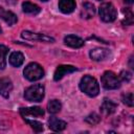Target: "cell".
<instances>
[{
  "label": "cell",
  "mask_w": 134,
  "mask_h": 134,
  "mask_svg": "<svg viewBox=\"0 0 134 134\" xmlns=\"http://www.w3.org/2000/svg\"><path fill=\"white\" fill-rule=\"evenodd\" d=\"M95 14V7L92 3L90 2H85L82 5V10H81V17L84 19H90L94 16Z\"/></svg>",
  "instance_id": "obj_15"
},
{
  "label": "cell",
  "mask_w": 134,
  "mask_h": 134,
  "mask_svg": "<svg viewBox=\"0 0 134 134\" xmlns=\"http://www.w3.org/2000/svg\"><path fill=\"white\" fill-rule=\"evenodd\" d=\"M89 55L93 61H103L110 55V51L106 48L97 47V48L91 49L89 52Z\"/></svg>",
  "instance_id": "obj_8"
},
{
  "label": "cell",
  "mask_w": 134,
  "mask_h": 134,
  "mask_svg": "<svg viewBox=\"0 0 134 134\" xmlns=\"http://www.w3.org/2000/svg\"><path fill=\"white\" fill-rule=\"evenodd\" d=\"M100 82L104 88L108 90L117 89L120 87V80L119 77L112 71H105L100 77Z\"/></svg>",
  "instance_id": "obj_5"
},
{
  "label": "cell",
  "mask_w": 134,
  "mask_h": 134,
  "mask_svg": "<svg viewBox=\"0 0 134 134\" xmlns=\"http://www.w3.org/2000/svg\"><path fill=\"white\" fill-rule=\"evenodd\" d=\"M61 109H62V104L58 99H51L47 104V110L50 114H55V113L60 112Z\"/></svg>",
  "instance_id": "obj_19"
},
{
  "label": "cell",
  "mask_w": 134,
  "mask_h": 134,
  "mask_svg": "<svg viewBox=\"0 0 134 134\" xmlns=\"http://www.w3.org/2000/svg\"><path fill=\"white\" fill-rule=\"evenodd\" d=\"M116 108H117V105L114 102H112L111 99L105 98L103 104H102V106H100V111L105 115H110V114L115 112Z\"/></svg>",
  "instance_id": "obj_14"
},
{
  "label": "cell",
  "mask_w": 134,
  "mask_h": 134,
  "mask_svg": "<svg viewBox=\"0 0 134 134\" xmlns=\"http://www.w3.org/2000/svg\"><path fill=\"white\" fill-rule=\"evenodd\" d=\"M80 89L87 95L94 97L99 92V86L97 81L91 75H84L80 81Z\"/></svg>",
  "instance_id": "obj_1"
},
{
  "label": "cell",
  "mask_w": 134,
  "mask_h": 134,
  "mask_svg": "<svg viewBox=\"0 0 134 134\" xmlns=\"http://www.w3.org/2000/svg\"><path fill=\"white\" fill-rule=\"evenodd\" d=\"M118 77H119V80L122 81V82H129V81L132 79V73L129 72V71H127V70H122V71L119 73Z\"/></svg>",
  "instance_id": "obj_25"
},
{
  "label": "cell",
  "mask_w": 134,
  "mask_h": 134,
  "mask_svg": "<svg viewBox=\"0 0 134 134\" xmlns=\"http://www.w3.org/2000/svg\"><path fill=\"white\" fill-rule=\"evenodd\" d=\"M85 121L88 122L89 125L94 126V125H96V124H98V122L100 121V116H99L98 114H96V113L93 112V113L89 114V115L85 118Z\"/></svg>",
  "instance_id": "obj_23"
},
{
  "label": "cell",
  "mask_w": 134,
  "mask_h": 134,
  "mask_svg": "<svg viewBox=\"0 0 134 134\" xmlns=\"http://www.w3.org/2000/svg\"><path fill=\"white\" fill-rule=\"evenodd\" d=\"M21 37L25 40L29 41H40V42H46V43H53L54 39L46 36L44 34H38V32H32L29 30H23L21 34Z\"/></svg>",
  "instance_id": "obj_6"
},
{
  "label": "cell",
  "mask_w": 134,
  "mask_h": 134,
  "mask_svg": "<svg viewBox=\"0 0 134 134\" xmlns=\"http://www.w3.org/2000/svg\"><path fill=\"white\" fill-rule=\"evenodd\" d=\"M8 48L4 45H0V70H3L6 66V54Z\"/></svg>",
  "instance_id": "obj_20"
},
{
  "label": "cell",
  "mask_w": 134,
  "mask_h": 134,
  "mask_svg": "<svg viewBox=\"0 0 134 134\" xmlns=\"http://www.w3.org/2000/svg\"><path fill=\"white\" fill-rule=\"evenodd\" d=\"M9 64L14 67H20L24 62V55L20 51H13L8 58Z\"/></svg>",
  "instance_id": "obj_17"
},
{
  "label": "cell",
  "mask_w": 134,
  "mask_h": 134,
  "mask_svg": "<svg viewBox=\"0 0 134 134\" xmlns=\"http://www.w3.org/2000/svg\"><path fill=\"white\" fill-rule=\"evenodd\" d=\"M13 90V83L8 77L0 79V95L3 97H8L10 91Z\"/></svg>",
  "instance_id": "obj_10"
},
{
  "label": "cell",
  "mask_w": 134,
  "mask_h": 134,
  "mask_svg": "<svg viewBox=\"0 0 134 134\" xmlns=\"http://www.w3.org/2000/svg\"><path fill=\"white\" fill-rule=\"evenodd\" d=\"M48 125H49V129L52 130V131H55V132L63 131L67 126L66 121L61 120V119H59L54 116H52L48 119Z\"/></svg>",
  "instance_id": "obj_12"
},
{
  "label": "cell",
  "mask_w": 134,
  "mask_h": 134,
  "mask_svg": "<svg viewBox=\"0 0 134 134\" xmlns=\"http://www.w3.org/2000/svg\"><path fill=\"white\" fill-rule=\"evenodd\" d=\"M129 65H130V68H134V65H133V57H130V62H129Z\"/></svg>",
  "instance_id": "obj_26"
},
{
  "label": "cell",
  "mask_w": 134,
  "mask_h": 134,
  "mask_svg": "<svg viewBox=\"0 0 134 134\" xmlns=\"http://www.w3.org/2000/svg\"><path fill=\"white\" fill-rule=\"evenodd\" d=\"M124 13L126 15L125 20H122V24L124 25H132L134 22V17H133V13L130 8H126L124 9Z\"/></svg>",
  "instance_id": "obj_22"
},
{
  "label": "cell",
  "mask_w": 134,
  "mask_h": 134,
  "mask_svg": "<svg viewBox=\"0 0 134 134\" xmlns=\"http://www.w3.org/2000/svg\"><path fill=\"white\" fill-rule=\"evenodd\" d=\"M125 2L128 3V4H132V3L134 2V0H125Z\"/></svg>",
  "instance_id": "obj_27"
},
{
  "label": "cell",
  "mask_w": 134,
  "mask_h": 134,
  "mask_svg": "<svg viewBox=\"0 0 134 134\" xmlns=\"http://www.w3.org/2000/svg\"><path fill=\"white\" fill-rule=\"evenodd\" d=\"M74 71H76V68L74 66H71V65H60V66L57 67V69L54 71L53 80L54 81H59L62 77H64L65 75L69 74V73H72Z\"/></svg>",
  "instance_id": "obj_7"
},
{
  "label": "cell",
  "mask_w": 134,
  "mask_h": 134,
  "mask_svg": "<svg viewBox=\"0 0 134 134\" xmlns=\"http://www.w3.org/2000/svg\"><path fill=\"white\" fill-rule=\"evenodd\" d=\"M98 1H100V0H98Z\"/></svg>",
  "instance_id": "obj_30"
},
{
  "label": "cell",
  "mask_w": 134,
  "mask_h": 134,
  "mask_svg": "<svg viewBox=\"0 0 134 134\" xmlns=\"http://www.w3.org/2000/svg\"><path fill=\"white\" fill-rule=\"evenodd\" d=\"M1 32H2V29H1V27H0V34H1Z\"/></svg>",
  "instance_id": "obj_28"
},
{
  "label": "cell",
  "mask_w": 134,
  "mask_h": 134,
  "mask_svg": "<svg viewBox=\"0 0 134 134\" xmlns=\"http://www.w3.org/2000/svg\"><path fill=\"white\" fill-rule=\"evenodd\" d=\"M98 14H99V18L104 22H113L117 16V12L114 5L110 2L102 3L98 8Z\"/></svg>",
  "instance_id": "obj_4"
},
{
  "label": "cell",
  "mask_w": 134,
  "mask_h": 134,
  "mask_svg": "<svg viewBox=\"0 0 134 134\" xmlns=\"http://www.w3.org/2000/svg\"><path fill=\"white\" fill-rule=\"evenodd\" d=\"M64 43L71 48H80L84 45V40L74 35H68L64 38Z\"/></svg>",
  "instance_id": "obj_11"
},
{
  "label": "cell",
  "mask_w": 134,
  "mask_h": 134,
  "mask_svg": "<svg viewBox=\"0 0 134 134\" xmlns=\"http://www.w3.org/2000/svg\"><path fill=\"white\" fill-rule=\"evenodd\" d=\"M41 1H44L45 2V1H48V0H41Z\"/></svg>",
  "instance_id": "obj_29"
},
{
  "label": "cell",
  "mask_w": 134,
  "mask_h": 134,
  "mask_svg": "<svg viewBox=\"0 0 134 134\" xmlns=\"http://www.w3.org/2000/svg\"><path fill=\"white\" fill-rule=\"evenodd\" d=\"M75 1L74 0H60L59 1V8L64 14H70L75 8Z\"/></svg>",
  "instance_id": "obj_16"
},
{
  "label": "cell",
  "mask_w": 134,
  "mask_h": 134,
  "mask_svg": "<svg viewBox=\"0 0 134 134\" xmlns=\"http://www.w3.org/2000/svg\"><path fill=\"white\" fill-rule=\"evenodd\" d=\"M22 9L25 14H28V15H37L41 12V8L37 4H34L28 1H25L22 3Z\"/></svg>",
  "instance_id": "obj_18"
},
{
  "label": "cell",
  "mask_w": 134,
  "mask_h": 134,
  "mask_svg": "<svg viewBox=\"0 0 134 134\" xmlns=\"http://www.w3.org/2000/svg\"><path fill=\"white\" fill-rule=\"evenodd\" d=\"M44 94H45V89L40 84L32 85L27 89H25L24 91V97L28 102H36V103L41 102L44 98Z\"/></svg>",
  "instance_id": "obj_2"
},
{
  "label": "cell",
  "mask_w": 134,
  "mask_h": 134,
  "mask_svg": "<svg viewBox=\"0 0 134 134\" xmlns=\"http://www.w3.org/2000/svg\"><path fill=\"white\" fill-rule=\"evenodd\" d=\"M20 114L23 117L26 116H32V117H39L44 115V110L40 107H28V108H21Z\"/></svg>",
  "instance_id": "obj_9"
},
{
  "label": "cell",
  "mask_w": 134,
  "mask_h": 134,
  "mask_svg": "<svg viewBox=\"0 0 134 134\" xmlns=\"http://www.w3.org/2000/svg\"><path fill=\"white\" fill-rule=\"evenodd\" d=\"M0 18L5 22L7 23L8 25H14L15 23H17L18 21V18L17 16L13 13V12H9V10H5L3 9L2 7H0Z\"/></svg>",
  "instance_id": "obj_13"
},
{
  "label": "cell",
  "mask_w": 134,
  "mask_h": 134,
  "mask_svg": "<svg viewBox=\"0 0 134 134\" xmlns=\"http://www.w3.org/2000/svg\"><path fill=\"white\" fill-rule=\"evenodd\" d=\"M24 120H25V122L26 124H28L32 129H34V131L35 132H41V131H43V124L42 122H40V121H38V120H31V119H27V118H25L24 117Z\"/></svg>",
  "instance_id": "obj_21"
},
{
  "label": "cell",
  "mask_w": 134,
  "mask_h": 134,
  "mask_svg": "<svg viewBox=\"0 0 134 134\" xmlns=\"http://www.w3.org/2000/svg\"><path fill=\"white\" fill-rule=\"evenodd\" d=\"M23 74L26 80L30 82L38 81L44 76V70L38 63H29L23 71Z\"/></svg>",
  "instance_id": "obj_3"
},
{
  "label": "cell",
  "mask_w": 134,
  "mask_h": 134,
  "mask_svg": "<svg viewBox=\"0 0 134 134\" xmlns=\"http://www.w3.org/2000/svg\"><path fill=\"white\" fill-rule=\"evenodd\" d=\"M122 103L126 104L128 107H133L134 104V99H133V93L129 92L122 95Z\"/></svg>",
  "instance_id": "obj_24"
}]
</instances>
